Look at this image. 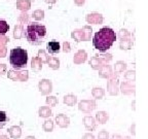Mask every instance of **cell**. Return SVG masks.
<instances>
[{
    "mask_svg": "<svg viewBox=\"0 0 148 139\" xmlns=\"http://www.w3.org/2000/svg\"><path fill=\"white\" fill-rule=\"evenodd\" d=\"M116 38L117 37L112 28L103 27L92 37V45L101 53H106L107 50L111 49V46L113 45Z\"/></svg>",
    "mask_w": 148,
    "mask_h": 139,
    "instance_id": "cell-1",
    "label": "cell"
},
{
    "mask_svg": "<svg viewBox=\"0 0 148 139\" xmlns=\"http://www.w3.org/2000/svg\"><path fill=\"white\" fill-rule=\"evenodd\" d=\"M46 35V28L44 25L32 22L27 26L25 37L28 42L33 45H39L43 42V39Z\"/></svg>",
    "mask_w": 148,
    "mask_h": 139,
    "instance_id": "cell-2",
    "label": "cell"
},
{
    "mask_svg": "<svg viewBox=\"0 0 148 139\" xmlns=\"http://www.w3.org/2000/svg\"><path fill=\"white\" fill-rule=\"evenodd\" d=\"M9 63L14 70L26 67L28 63V52L20 46L12 49L9 54Z\"/></svg>",
    "mask_w": 148,
    "mask_h": 139,
    "instance_id": "cell-3",
    "label": "cell"
},
{
    "mask_svg": "<svg viewBox=\"0 0 148 139\" xmlns=\"http://www.w3.org/2000/svg\"><path fill=\"white\" fill-rule=\"evenodd\" d=\"M92 35V29L90 26H84L81 29H75L71 32V37L76 42L90 41Z\"/></svg>",
    "mask_w": 148,
    "mask_h": 139,
    "instance_id": "cell-4",
    "label": "cell"
},
{
    "mask_svg": "<svg viewBox=\"0 0 148 139\" xmlns=\"http://www.w3.org/2000/svg\"><path fill=\"white\" fill-rule=\"evenodd\" d=\"M97 108V103L95 100H81L78 102V109L84 114H90Z\"/></svg>",
    "mask_w": 148,
    "mask_h": 139,
    "instance_id": "cell-5",
    "label": "cell"
},
{
    "mask_svg": "<svg viewBox=\"0 0 148 139\" xmlns=\"http://www.w3.org/2000/svg\"><path fill=\"white\" fill-rule=\"evenodd\" d=\"M107 91L111 96H117L119 93V81L118 78L114 74L113 76L109 78V81L107 83Z\"/></svg>",
    "mask_w": 148,
    "mask_h": 139,
    "instance_id": "cell-6",
    "label": "cell"
},
{
    "mask_svg": "<svg viewBox=\"0 0 148 139\" xmlns=\"http://www.w3.org/2000/svg\"><path fill=\"white\" fill-rule=\"evenodd\" d=\"M38 90H39L41 95L49 96L53 92V83H51V79H41L38 83Z\"/></svg>",
    "mask_w": 148,
    "mask_h": 139,
    "instance_id": "cell-7",
    "label": "cell"
},
{
    "mask_svg": "<svg viewBox=\"0 0 148 139\" xmlns=\"http://www.w3.org/2000/svg\"><path fill=\"white\" fill-rule=\"evenodd\" d=\"M86 21L88 24H92V25H100L103 23L104 18L99 12H90L86 16Z\"/></svg>",
    "mask_w": 148,
    "mask_h": 139,
    "instance_id": "cell-8",
    "label": "cell"
},
{
    "mask_svg": "<svg viewBox=\"0 0 148 139\" xmlns=\"http://www.w3.org/2000/svg\"><path fill=\"white\" fill-rule=\"evenodd\" d=\"M113 75H114V73H113V71H112V67H111L109 64L103 65L99 69V76L102 77V78L109 79L113 76Z\"/></svg>",
    "mask_w": 148,
    "mask_h": 139,
    "instance_id": "cell-9",
    "label": "cell"
},
{
    "mask_svg": "<svg viewBox=\"0 0 148 139\" xmlns=\"http://www.w3.org/2000/svg\"><path fill=\"white\" fill-rule=\"evenodd\" d=\"M46 50L49 54L51 55H56V54H59L61 51V44L58 40L53 39L51 41H49L46 43Z\"/></svg>",
    "mask_w": 148,
    "mask_h": 139,
    "instance_id": "cell-10",
    "label": "cell"
},
{
    "mask_svg": "<svg viewBox=\"0 0 148 139\" xmlns=\"http://www.w3.org/2000/svg\"><path fill=\"white\" fill-rule=\"evenodd\" d=\"M56 123L62 129H66V128L69 127L70 125V118L69 116H67L64 114H60L56 116Z\"/></svg>",
    "mask_w": 148,
    "mask_h": 139,
    "instance_id": "cell-11",
    "label": "cell"
},
{
    "mask_svg": "<svg viewBox=\"0 0 148 139\" xmlns=\"http://www.w3.org/2000/svg\"><path fill=\"white\" fill-rule=\"evenodd\" d=\"M119 90L121 92V94L123 95H131V94H134L135 93V85H132V83H129V81H123V83H120Z\"/></svg>",
    "mask_w": 148,
    "mask_h": 139,
    "instance_id": "cell-12",
    "label": "cell"
},
{
    "mask_svg": "<svg viewBox=\"0 0 148 139\" xmlns=\"http://www.w3.org/2000/svg\"><path fill=\"white\" fill-rule=\"evenodd\" d=\"M83 124L84 127L86 128L88 131H95V129L97 128V122H96L95 118L92 116H83Z\"/></svg>",
    "mask_w": 148,
    "mask_h": 139,
    "instance_id": "cell-13",
    "label": "cell"
},
{
    "mask_svg": "<svg viewBox=\"0 0 148 139\" xmlns=\"http://www.w3.org/2000/svg\"><path fill=\"white\" fill-rule=\"evenodd\" d=\"M88 59V53L84 50H79L78 52L75 53L73 57V63L76 65H80L84 63Z\"/></svg>",
    "mask_w": 148,
    "mask_h": 139,
    "instance_id": "cell-14",
    "label": "cell"
},
{
    "mask_svg": "<svg viewBox=\"0 0 148 139\" xmlns=\"http://www.w3.org/2000/svg\"><path fill=\"white\" fill-rule=\"evenodd\" d=\"M16 7L21 12H27L31 8V1L30 0H18L16 3Z\"/></svg>",
    "mask_w": 148,
    "mask_h": 139,
    "instance_id": "cell-15",
    "label": "cell"
},
{
    "mask_svg": "<svg viewBox=\"0 0 148 139\" xmlns=\"http://www.w3.org/2000/svg\"><path fill=\"white\" fill-rule=\"evenodd\" d=\"M90 65L94 70H99L103 65H106V64L103 63V61L101 60V58H100L99 56L96 55L90 60Z\"/></svg>",
    "mask_w": 148,
    "mask_h": 139,
    "instance_id": "cell-16",
    "label": "cell"
},
{
    "mask_svg": "<svg viewBox=\"0 0 148 139\" xmlns=\"http://www.w3.org/2000/svg\"><path fill=\"white\" fill-rule=\"evenodd\" d=\"M8 133L12 139H20L22 136V128L20 126H12L8 129Z\"/></svg>",
    "mask_w": 148,
    "mask_h": 139,
    "instance_id": "cell-17",
    "label": "cell"
},
{
    "mask_svg": "<svg viewBox=\"0 0 148 139\" xmlns=\"http://www.w3.org/2000/svg\"><path fill=\"white\" fill-rule=\"evenodd\" d=\"M95 120H96V122H97V123L104 125V124H106L107 122H108L109 114H107L106 111H98L97 114H96Z\"/></svg>",
    "mask_w": 148,
    "mask_h": 139,
    "instance_id": "cell-18",
    "label": "cell"
},
{
    "mask_svg": "<svg viewBox=\"0 0 148 139\" xmlns=\"http://www.w3.org/2000/svg\"><path fill=\"white\" fill-rule=\"evenodd\" d=\"M26 30L24 29L23 25H16L14 28V39H21L25 36Z\"/></svg>",
    "mask_w": 148,
    "mask_h": 139,
    "instance_id": "cell-19",
    "label": "cell"
},
{
    "mask_svg": "<svg viewBox=\"0 0 148 139\" xmlns=\"http://www.w3.org/2000/svg\"><path fill=\"white\" fill-rule=\"evenodd\" d=\"M38 116H39L40 118H51V116H53V111H51V107L41 106L39 109H38Z\"/></svg>",
    "mask_w": 148,
    "mask_h": 139,
    "instance_id": "cell-20",
    "label": "cell"
},
{
    "mask_svg": "<svg viewBox=\"0 0 148 139\" xmlns=\"http://www.w3.org/2000/svg\"><path fill=\"white\" fill-rule=\"evenodd\" d=\"M105 95V90L101 87H96L92 90V96L95 98L96 100H101L103 99Z\"/></svg>",
    "mask_w": 148,
    "mask_h": 139,
    "instance_id": "cell-21",
    "label": "cell"
},
{
    "mask_svg": "<svg viewBox=\"0 0 148 139\" xmlns=\"http://www.w3.org/2000/svg\"><path fill=\"white\" fill-rule=\"evenodd\" d=\"M63 102L68 106H74L77 103V97L73 94H68V95L64 96Z\"/></svg>",
    "mask_w": 148,
    "mask_h": 139,
    "instance_id": "cell-22",
    "label": "cell"
},
{
    "mask_svg": "<svg viewBox=\"0 0 148 139\" xmlns=\"http://www.w3.org/2000/svg\"><path fill=\"white\" fill-rule=\"evenodd\" d=\"M46 64L49 65V67L53 70H58L60 68V60L56 57H49Z\"/></svg>",
    "mask_w": 148,
    "mask_h": 139,
    "instance_id": "cell-23",
    "label": "cell"
},
{
    "mask_svg": "<svg viewBox=\"0 0 148 139\" xmlns=\"http://www.w3.org/2000/svg\"><path fill=\"white\" fill-rule=\"evenodd\" d=\"M127 65L125 62H123V61H117V62L115 63V65H114V73H116V74L123 73V72L127 69Z\"/></svg>",
    "mask_w": 148,
    "mask_h": 139,
    "instance_id": "cell-24",
    "label": "cell"
},
{
    "mask_svg": "<svg viewBox=\"0 0 148 139\" xmlns=\"http://www.w3.org/2000/svg\"><path fill=\"white\" fill-rule=\"evenodd\" d=\"M31 68H32V70L35 72H38L42 69V63L37 57H34V58H32V60H31Z\"/></svg>",
    "mask_w": 148,
    "mask_h": 139,
    "instance_id": "cell-25",
    "label": "cell"
},
{
    "mask_svg": "<svg viewBox=\"0 0 148 139\" xmlns=\"http://www.w3.org/2000/svg\"><path fill=\"white\" fill-rule=\"evenodd\" d=\"M133 47V41L131 39L120 40L119 42V49L121 51H129Z\"/></svg>",
    "mask_w": 148,
    "mask_h": 139,
    "instance_id": "cell-26",
    "label": "cell"
},
{
    "mask_svg": "<svg viewBox=\"0 0 148 139\" xmlns=\"http://www.w3.org/2000/svg\"><path fill=\"white\" fill-rule=\"evenodd\" d=\"M53 128H55V124L51 120H44V123L42 124V129L44 132H53Z\"/></svg>",
    "mask_w": 148,
    "mask_h": 139,
    "instance_id": "cell-27",
    "label": "cell"
},
{
    "mask_svg": "<svg viewBox=\"0 0 148 139\" xmlns=\"http://www.w3.org/2000/svg\"><path fill=\"white\" fill-rule=\"evenodd\" d=\"M130 36H131V32L127 29H120L118 34L116 35V37H118L120 40H125L130 39Z\"/></svg>",
    "mask_w": 148,
    "mask_h": 139,
    "instance_id": "cell-28",
    "label": "cell"
},
{
    "mask_svg": "<svg viewBox=\"0 0 148 139\" xmlns=\"http://www.w3.org/2000/svg\"><path fill=\"white\" fill-rule=\"evenodd\" d=\"M37 58L39 59V60L41 61L42 64H43V63H47V60H49V56L47 55V53H46L44 50H39V51H38V54H37Z\"/></svg>",
    "mask_w": 148,
    "mask_h": 139,
    "instance_id": "cell-29",
    "label": "cell"
},
{
    "mask_svg": "<svg viewBox=\"0 0 148 139\" xmlns=\"http://www.w3.org/2000/svg\"><path fill=\"white\" fill-rule=\"evenodd\" d=\"M32 17L35 21H42L44 19V10L42 9H36L32 14Z\"/></svg>",
    "mask_w": 148,
    "mask_h": 139,
    "instance_id": "cell-30",
    "label": "cell"
},
{
    "mask_svg": "<svg viewBox=\"0 0 148 139\" xmlns=\"http://www.w3.org/2000/svg\"><path fill=\"white\" fill-rule=\"evenodd\" d=\"M8 120H9V118L7 116L6 112H5V111L0 110V129L4 127Z\"/></svg>",
    "mask_w": 148,
    "mask_h": 139,
    "instance_id": "cell-31",
    "label": "cell"
},
{
    "mask_svg": "<svg viewBox=\"0 0 148 139\" xmlns=\"http://www.w3.org/2000/svg\"><path fill=\"white\" fill-rule=\"evenodd\" d=\"M45 103H46L47 105H49V106L53 107V106H56V105H57V104L59 103L58 98L56 97V96H51V95H49L47 97H46V99H45Z\"/></svg>",
    "mask_w": 148,
    "mask_h": 139,
    "instance_id": "cell-32",
    "label": "cell"
},
{
    "mask_svg": "<svg viewBox=\"0 0 148 139\" xmlns=\"http://www.w3.org/2000/svg\"><path fill=\"white\" fill-rule=\"evenodd\" d=\"M125 79H127L129 83L135 81L136 79V71L135 70H129L125 73Z\"/></svg>",
    "mask_w": 148,
    "mask_h": 139,
    "instance_id": "cell-33",
    "label": "cell"
},
{
    "mask_svg": "<svg viewBox=\"0 0 148 139\" xmlns=\"http://www.w3.org/2000/svg\"><path fill=\"white\" fill-rule=\"evenodd\" d=\"M7 74V77L9 79H12L14 81H18V70H14V69H10L8 70V72H6Z\"/></svg>",
    "mask_w": 148,
    "mask_h": 139,
    "instance_id": "cell-34",
    "label": "cell"
},
{
    "mask_svg": "<svg viewBox=\"0 0 148 139\" xmlns=\"http://www.w3.org/2000/svg\"><path fill=\"white\" fill-rule=\"evenodd\" d=\"M9 30V25L7 24L6 21L4 20H0V34L5 35V33L8 32Z\"/></svg>",
    "mask_w": 148,
    "mask_h": 139,
    "instance_id": "cell-35",
    "label": "cell"
},
{
    "mask_svg": "<svg viewBox=\"0 0 148 139\" xmlns=\"http://www.w3.org/2000/svg\"><path fill=\"white\" fill-rule=\"evenodd\" d=\"M101 58V60L103 61L104 64H108L111 60H112V55L109 53H101L100 55H98Z\"/></svg>",
    "mask_w": 148,
    "mask_h": 139,
    "instance_id": "cell-36",
    "label": "cell"
},
{
    "mask_svg": "<svg viewBox=\"0 0 148 139\" xmlns=\"http://www.w3.org/2000/svg\"><path fill=\"white\" fill-rule=\"evenodd\" d=\"M29 78V71L28 70H22V71H18V81H27Z\"/></svg>",
    "mask_w": 148,
    "mask_h": 139,
    "instance_id": "cell-37",
    "label": "cell"
},
{
    "mask_svg": "<svg viewBox=\"0 0 148 139\" xmlns=\"http://www.w3.org/2000/svg\"><path fill=\"white\" fill-rule=\"evenodd\" d=\"M18 21L20 22V25H23V24H27L29 22V14L26 12H22V14L18 16Z\"/></svg>",
    "mask_w": 148,
    "mask_h": 139,
    "instance_id": "cell-38",
    "label": "cell"
},
{
    "mask_svg": "<svg viewBox=\"0 0 148 139\" xmlns=\"http://www.w3.org/2000/svg\"><path fill=\"white\" fill-rule=\"evenodd\" d=\"M98 139H109V133L107 130H101L98 134Z\"/></svg>",
    "mask_w": 148,
    "mask_h": 139,
    "instance_id": "cell-39",
    "label": "cell"
},
{
    "mask_svg": "<svg viewBox=\"0 0 148 139\" xmlns=\"http://www.w3.org/2000/svg\"><path fill=\"white\" fill-rule=\"evenodd\" d=\"M9 42V38L6 35L0 34V46H5Z\"/></svg>",
    "mask_w": 148,
    "mask_h": 139,
    "instance_id": "cell-40",
    "label": "cell"
},
{
    "mask_svg": "<svg viewBox=\"0 0 148 139\" xmlns=\"http://www.w3.org/2000/svg\"><path fill=\"white\" fill-rule=\"evenodd\" d=\"M61 49L63 50L64 53H70V52H71V45H70V43L68 41H64Z\"/></svg>",
    "mask_w": 148,
    "mask_h": 139,
    "instance_id": "cell-41",
    "label": "cell"
},
{
    "mask_svg": "<svg viewBox=\"0 0 148 139\" xmlns=\"http://www.w3.org/2000/svg\"><path fill=\"white\" fill-rule=\"evenodd\" d=\"M7 54L6 46H0V58H5Z\"/></svg>",
    "mask_w": 148,
    "mask_h": 139,
    "instance_id": "cell-42",
    "label": "cell"
},
{
    "mask_svg": "<svg viewBox=\"0 0 148 139\" xmlns=\"http://www.w3.org/2000/svg\"><path fill=\"white\" fill-rule=\"evenodd\" d=\"M7 72V66L5 64H0V75H4Z\"/></svg>",
    "mask_w": 148,
    "mask_h": 139,
    "instance_id": "cell-43",
    "label": "cell"
},
{
    "mask_svg": "<svg viewBox=\"0 0 148 139\" xmlns=\"http://www.w3.org/2000/svg\"><path fill=\"white\" fill-rule=\"evenodd\" d=\"M81 139H96V138H95V136H94V134H92V133H86Z\"/></svg>",
    "mask_w": 148,
    "mask_h": 139,
    "instance_id": "cell-44",
    "label": "cell"
},
{
    "mask_svg": "<svg viewBox=\"0 0 148 139\" xmlns=\"http://www.w3.org/2000/svg\"><path fill=\"white\" fill-rule=\"evenodd\" d=\"M135 128H136V124L133 123L132 126H131V128H130V132L132 133L133 136H135V135H136V131H135Z\"/></svg>",
    "mask_w": 148,
    "mask_h": 139,
    "instance_id": "cell-45",
    "label": "cell"
},
{
    "mask_svg": "<svg viewBox=\"0 0 148 139\" xmlns=\"http://www.w3.org/2000/svg\"><path fill=\"white\" fill-rule=\"evenodd\" d=\"M86 0H74V3L76 5H78V6H82L84 3H86Z\"/></svg>",
    "mask_w": 148,
    "mask_h": 139,
    "instance_id": "cell-46",
    "label": "cell"
},
{
    "mask_svg": "<svg viewBox=\"0 0 148 139\" xmlns=\"http://www.w3.org/2000/svg\"><path fill=\"white\" fill-rule=\"evenodd\" d=\"M110 139H123V136L119 134H113L112 136H111Z\"/></svg>",
    "mask_w": 148,
    "mask_h": 139,
    "instance_id": "cell-47",
    "label": "cell"
},
{
    "mask_svg": "<svg viewBox=\"0 0 148 139\" xmlns=\"http://www.w3.org/2000/svg\"><path fill=\"white\" fill-rule=\"evenodd\" d=\"M46 3H49V4H53V3H56L58 0H44Z\"/></svg>",
    "mask_w": 148,
    "mask_h": 139,
    "instance_id": "cell-48",
    "label": "cell"
},
{
    "mask_svg": "<svg viewBox=\"0 0 148 139\" xmlns=\"http://www.w3.org/2000/svg\"><path fill=\"white\" fill-rule=\"evenodd\" d=\"M0 139H9V137L5 134H1L0 135Z\"/></svg>",
    "mask_w": 148,
    "mask_h": 139,
    "instance_id": "cell-49",
    "label": "cell"
},
{
    "mask_svg": "<svg viewBox=\"0 0 148 139\" xmlns=\"http://www.w3.org/2000/svg\"><path fill=\"white\" fill-rule=\"evenodd\" d=\"M25 139H36V138H35L34 136H27Z\"/></svg>",
    "mask_w": 148,
    "mask_h": 139,
    "instance_id": "cell-50",
    "label": "cell"
},
{
    "mask_svg": "<svg viewBox=\"0 0 148 139\" xmlns=\"http://www.w3.org/2000/svg\"><path fill=\"white\" fill-rule=\"evenodd\" d=\"M135 104H136V101L134 100V101H133V103H132V105H133V110H135V109H136V108H135Z\"/></svg>",
    "mask_w": 148,
    "mask_h": 139,
    "instance_id": "cell-51",
    "label": "cell"
},
{
    "mask_svg": "<svg viewBox=\"0 0 148 139\" xmlns=\"http://www.w3.org/2000/svg\"><path fill=\"white\" fill-rule=\"evenodd\" d=\"M123 139H132L130 136H125V137H123Z\"/></svg>",
    "mask_w": 148,
    "mask_h": 139,
    "instance_id": "cell-52",
    "label": "cell"
}]
</instances>
